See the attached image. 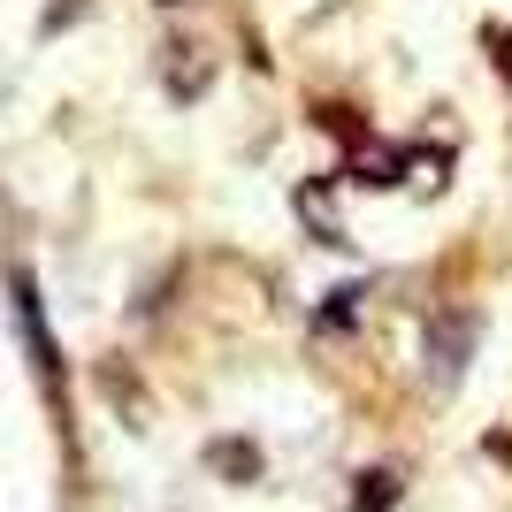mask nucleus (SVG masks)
I'll return each instance as SVG.
<instances>
[{
	"label": "nucleus",
	"mask_w": 512,
	"mask_h": 512,
	"mask_svg": "<svg viewBox=\"0 0 512 512\" xmlns=\"http://www.w3.org/2000/svg\"><path fill=\"white\" fill-rule=\"evenodd\" d=\"M467 352H474V321H436V352H428V375H436V383H451V375L467 367Z\"/></svg>",
	"instance_id": "f257e3e1"
},
{
	"label": "nucleus",
	"mask_w": 512,
	"mask_h": 512,
	"mask_svg": "<svg viewBox=\"0 0 512 512\" xmlns=\"http://www.w3.org/2000/svg\"><path fill=\"white\" fill-rule=\"evenodd\" d=\"M383 497H390V474H367L360 482V512H383Z\"/></svg>",
	"instance_id": "f03ea898"
},
{
	"label": "nucleus",
	"mask_w": 512,
	"mask_h": 512,
	"mask_svg": "<svg viewBox=\"0 0 512 512\" xmlns=\"http://www.w3.org/2000/svg\"><path fill=\"white\" fill-rule=\"evenodd\" d=\"M497 54H505V69H512V39H505V31H497Z\"/></svg>",
	"instance_id": "7ed1b4c3"
}]
</instances>
